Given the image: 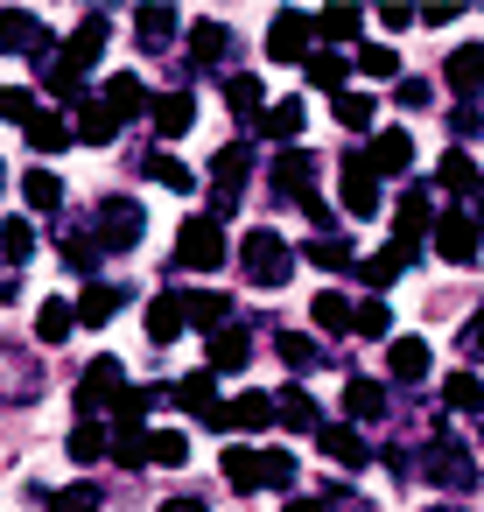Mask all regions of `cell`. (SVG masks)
Here are the masks:
<instances>
[{"mask_svg":"<svg viewBox=\"0 0 484 512\" xmlns=\"http://www.w3.org/2000/svg\"><path fill=\"white\" fill-rule=\"evenodd\" d=\"M0 50H8V57H36V50H43V29H36L29 8H8V15H0Z\"/></svg>","mask_w":484,"mask_h":512,"instance_id":"e0dca14e","label":"cell"},{"mask_svg":"<svg viewBox=\"0 0 484 512\" xmlns=\"http://www.w3.org/2000/svg\"><path fill=\"white\" fill-rule=\"evenodd\" d=\"M386 323H393L386 302H358V309H351V330H358V337H379V344H386Z\"/></svg>","mask_w":484,"mask_h":512,"instance_id":"f5cc1de1","label":"cell"},{"mask_svg":"<svg viewBox=\"0 0 484 512\" xmlns=\"http://www.w3.org/2000/svg\"><path fill=\"white\" fill-rule=\"evenodd\" d=\"M22 134H29V148H36V155H64V148H71V127H64L57 113H29V120H22Z\"/></svg>","mask_w":484,"mask_h":512,"instance_id":"44dd1931","label":"cell"},{"mask_svg":"<svg viewBox=\"0 0 484 512\" xmlns=\"http://www.w3.org/2000/svg\"><path fill=\"white\" fill-rule=\"evenodd\" d=\"M43 512H99V484H57V491H43Z\"/></svg>","mask_w":484,"mask_h":512,"instance_id":"836d02e7","label":"cell"},{"mask_svg":"<svg viewBox=\"0 0 484 512\" xmlns=\"http://www.w3.org/2000/svg\"><path fill=\"white\" fill-rule=\"evenodd\" d=\"M358 71H365V78H393V71H400L393 43H358Z\"/></svg>","mask_w":484,"mask_h":512,"instance_id":"c3c4849f","label":"cell"},{"mask_svg":"<svg viewBox=\"0 0 484 512\" xmlns=\"http://www.w3.org/2000/svg\"><path fill=\"white\" fill-rule=\"evenodd\" d=\"M274 421H288V428H302V435H316L323 421H316V400L302 393V386H288L281 400H274Z\"/></svg>","mask_w":484,"mask_h":512,"instance_id":"1f68e13d","label":"cell"},{"mask_svg":"<svg viewBox=\"0 0 484 512\" xmlns=\"http://www.w3.org/2000/svg\"><path fill=\"white\" fill-rule=\"evenodd\" d=\"M113 309H120V288H113V281H92V288L78 295V309H71V316H78V323H106Z\"/></svg>","mask_w":484,"mask_h":512,"instance_id":"e575fe53","label":"cell"},{"mask_svg":"<svg viewBox=\"0 0 484 512\" xmlns=\"http://www.w3.org/2000/svg\"><path fill=\"white\" fill-rule=\"evenodd\" d=\"M316 442H323V456H330V463H344V470H365V463H372V449L358 442V428H351V421L316 428Z\"/></svg>","mask_w":484,"mask_h":512,"instance_id":"2e32d148","label":"cell"},{"mask_svg":"<svg viewBox=\"0 0 484 512\" xmlns=\"http://www.w3.org/2000/svg\"><path fill=\"white\" fill-rule=\"evenodd\" d=\"M302 71H309V85H316V92H344V57H316V50H309V64H302Z\"/></svg>","mask_w":484,"mask_h":512,"instance_id":"681fc988","label":"cell"},{"mask_svg":"<svg viewBox=\"0 0 484 512\" xmlns=\"http://www.w3.org/2000/svg\"><path fill=\"white\" fill-rule=\"evenodd\" d=\"M274 197H295V204L316 197V155L309 148H281L274 155Z\"/></svg>","mask_w":484,"mask_h":512,"instance_id":"ba28073f","label":"cell"},{"mask_svg":"<svg viewBox=\"0 0 484 512\" xmlns=\"http://www.w3.org/2000/svg\"><path fill=\"white\" fill-rule=\"evenodd\" d=\"M148 337H155V344H176V337H183V302H176V295H155V302H148Z\"/></svg>","mask_w":484,"mask_h":512,"instance_id":"f546056e","label":"cell"},{"mask_svg":"<svg viewBox=\"0 0 484 512\" xmlns=\"http://www.w3.org/2000/svg\"><path fill=\"white\" fill-rule=\"evenodd\" d=\"M442 85H449L456 99H477V92H484V43H456L449 64H442Z\"/></svg>","mask_w":484,"mask_h":512,"instance_id":"30bf717a","label":"cell"},{"mask_svg":"<svg viewBox=\"0 0 484 512\" xmlns=\"http://www.w3.org/2000/svg\"><path fill=\"white\" fill-rule=\"evenodd\" d=\"M99 106H106L113 120H134V113H148V85H141L134 71H113L106 92H99Z\"/></svg>","mask_w":484,"mask_h":512,"instance_id":"9a60e30c","label":"cell"},{"mask_svg":"<svg viewBox=\"0 0 484 512\" xmlns=\"http://www.w3.org/2000/svg\"><path fill=\"white\" fill-rule=\"evenodd\" d=\"M141 176H148V183H162V190H190V169H183L176 155H162V148L141 162Z\"/></svg>","mask_w":484,"mask_h":512,"instance_id":"60d3db41","label":"cell"},{"mask_svg":"<svg viewBox=\"0 0 484 512\" xmlns=\"http://www.w3.org/2000/svg\"><path fill=\"white\" fill-rule=\"evenodd\" d=\"M246 169H253V148H246V141L218 148V162H211V197H218V225H225V211L239 204V183H246Z\"/></svg>","mask_w":484,"mask_h":512,"instance_id":"8992f818","label":"cell"},{"mask_svg":"<svg viewBox=\"0 0 484 512\" xmlns=\"http://www.w3.org/2000/svg\"><path fill=\"white\" fill-rule=\"evenodd\" d=\"M358 155H365V169H372V176H407V162H414V141H407L400 127H386V134H379L372 148H358Z\"/></svg>","mask_w":484,"mask_h":512,"instance_id":"7c38bea8","label":"cell"},{"mask_svg":"<svg viewBox=\"0 0 484 512\" xmlns=\"http://www.w3.org/2000/svg\"><path fill=\"white\" fill-rule=\"evenodd\" d=\"M225 43H232V36H225L218 22H197V29H190V64H197V71H218Z\"/></svg>","mask_w":484,"mask_h":512,"instance_id":"484cf974","label":"cell"},{"mask_svg":"<svg viewBox=\"0 0 484 512\" xmlns=\"http://www.w3.org/2000/svg\"><path fill=\"white\" fill-rule=\"evenodd\" d=\"M218 470H225V484H232V491H260V449H225V456H218Z\"/></svg>","mask_w":484,"mask_h":512,"instance_id":"d6a6232c","label":"cell"},{"mask_svg":"<svg viewBox=\"0 0 484 512\" xmlns=\"http://www.w3.org/2000/svg\"><path fill=\"white\" fill-rule=\"evenodd\" d=\"M386 372L393 379H428V344L421 337H393L386 344Z\"/></svg>","mask_w":484,"mask_h":512,"instance_id":"603a6c76","label":"cell"},{"mask_svg":"<svg viewBox=\"0 0 484 512\" xmlns=\"http://www.w3.org/2000/svg\"><path fill=\"white\" fill-rule=\"evenodd\" d=\"M309 43H316V22L302 8H281L274 29H267V57L274 64H309Z\"/></svg>","mask_w":484,"mask_h":512,"instance_id":"277c9868","label":"cell"},{"mask_svg":"<svg viewBox=\"0 0 484 512\" xmlns=\"http://www.w3.org/2000/svg\"><path fill=\"white\" fill-rule=\"evenodd\" d=\"M309 323H316L323 337H344V330H351V302H344L337 288H323V295H316V309H309Z\"/></svg>","mask_w":484,"mask_h":512,"instance_id":"f1b7e54d","label":"cell"},{"mask_svg":"<svg viewBox=\"0 0 484 512\" xmlns=\"http://www.w3.org/2000/svg\"><path fill=\"white\" fill-rule=\"evenodd\" d=\"M442 407L484 414V379H477V372H449V379H442Z\"/></svg>","mask_w":484,"mask_h":512,"instance_id":"4dcf8cb0","label":"cell"},{"mask_svg":"<svg viewBox=\"0 0 484 512\" xmlns=\"http://www.w3.org/2000/svg\"><path fill=\"white\" fill-rule=\"evenodd\" d=\"M0 190H8V169H0Z\"/></svg>","mask_w":484,"mask_h":512,"instance_id":"94428289","label":"cell"},{"mask_svg":"<svg viewBox=\"0 0 484 512\" xmlns=\"http://www.w3.org/2000/svg\"><path fill=\"white\" fill-rule=\"evenodd\" d=\"M477 442H484V421H477Z\"/></svg>","mask_w":484,"mask_h":512,"instance_id":"6125c7cd","label":"cell"},{"mask_svg":"<svg viewBox=\"0 0 484 512\" xmlns=\"http://www.w3.org/2000/svg\"><path fill=\"white\" fill-rule=\"evenodd\" d=\"M281 512H330V505H323V498H288Z\"/></svg>","mask_w":484,"mask_h":512,"instance_id":"6f0895ef","label":"cell"},{"mask_svg":"<svg viewBox=\"0 0 484 512\" xmlns=\"http://www.w3.org/2000/svg\"><path fill=\"white\" fill-rule=\"evenodd\" d=\"M337 120H344L351 134H365V127L379 120V106H372V92H337Z\"/></svg>","mask_w":484,"mask_h":512,"instance_id":"ab89813d","label":"cell"},{"mask_svg":"<svg viewBox=\"0 0 484 512\" xmlns=\"http://www.w3.org/2000/svg\"><path fill=\"white\" fill-rule=\"evenodd\" d=\"M64 449H71V463H99V456H106V428H99V421H78Z\"/></svg>","mask_w":484,"mask_h":512,"instance_id":"ee69618b","label":"cell"},{"mask_svg":"<svg viewBox=\"0 0 484 512\" xmlns=\"http://www.w3.org/2000/svg\"><path fill=\"white\" fill-rule=\"evenodd\" d=\"M428 470H435V477H449V484H470V456H463L456 442H435V456H428Z\"/></svg>","mask_w":484,"mask_h":512,"instance_id":"7dc6e473","label":"cell"},{"mask_svg":"<svg viewBox=\"0 0 484 512\" xmlns=\"http://www.w3.org/2000/svg\"><path fill=\"white\" fill-rule=\"evenodd\" d=\"M260 99H267V92H260V78H232V85H225V106H232V120H239V127H260V120H267V113H260Z\"/></svg>","mask_w":484,"mask_h":512,"instance_id":"d4e9b609","label":"cell"},{"mask_svg":"<svg viewBox=\"0 0 484 512\" xmlns=\"http://www.w3.org/2000/svg\"><path fill=\"white\" fill-rule=\"evenodd\" d=\"M36 113V92H22V85H0V120H29Z\"/></svg>","mask_w":484,"mask_h":512,"instance_id":"db71d44e","label":"cell"},{"mask_svg":"<svg viewBox=\"0 0 484 512\" xmlns=\"http://www.w3.org/2000/svg\"><path fill=\"white\" fill-rule=\"evenodd\" d=\"M71 330H78L71 302H43V309H36V337H43V344H64Z\"/></svg>","mask_w":484,"mask_h":512,"instance_id":"74e56055","label":"cell"},{"mask_svg":"<svg viewBox=\"0 0 484 512\" xmlns=\"http://www.w3.org/2000/svg\"><path fill=\"white\" fill-rule=\"evenodd\" d=\"M484 176H477V162L470 155H442V190H456V197H470Z\"/></svg>","mask_w":484,"mask_h":512,"instance_id":"bcb514c9","label":"cell"},{"mask_svg":"<svg viewBox=\"0 0 484 512\" xmlns=\"http://www.w3.org/2000/svg\"><path fill=\"white\" fill-rule=\"evenodd\" d=\"M260 134H267V141H274V134H281V141H295V134H302V106H295V99H288V106H274V113L260 120Z\"/></svg>","mask_w":484,"mask_h":512,"instance_id":"816d5d0a","label":"cell"},{"mask_svg":"<svg viewBox=\"0 0 484 512\" xmlns=\"http://www.w3.org/2000/svg\"><path fill=\"white\" fill-rule=\"evenodd\" d=\"M470 197H477V204H484V183H477V190H470ZM477 218H484V211H477Z\"/></svg>","mask_w":484,"mask_h":512,"instance_id":"91938a15","label":"cell"},{"mask_svg":"<svg viewBox=\"0 0 484 512\" xmlns=\"http://www.w3.org/2000/svg\"><path fill=\"white\" fill-rule=\"evenodd\" d=\"M162 512H211V505H204V498H190V491H183V498H169V505H162Z\"/></svg>","mask_w":484,"mask_h":512,"instance_id":"9f6ffc18","label":"cell"},{"mask_svg":"<svg viewBox=\"0 0 484 512\" xmlns=\"http://www.w3.org/2000/svg\"><path fill=\"white\" fill-rule=\"evenodd\" d=\"M246 358H253V337H246L239 323H225V330L211 337V372H239Z\"/></svg>","mask_w":484,"mask_h":512,"instance_id":"7402d4cb","label":"cell"},{"mask_svg":"<svg viewBox=\"0 0 484 512\" xmlns=\"http://www.w3.org/2000/svg\"><path fill=\"white\" fill-rule=\"evenodd\" d=\"M232 428H274V400H267V393H239V400L218 414V435H232Z\"/></svg>","mask_w":484,"mask_h":512,"instance_id":"d6986e66","label":"cell"},{"mask_svg":"<svg viewBox=\"0 0 484 512\" xmlns=\"http://www.w3.org/2000/svg\"><path fill=\"white\" fill-rule=\"evenodd\" d=\"M0 253H8V267H22V260L36 253V232H29V218H8V225H0Z\"/></svg>","mask_w":484,"mask_h":512,"instance_id":"f6af8a7d","label":"cell"},{"mask_svg":"<svg viewBox=\"0 0 484 512\" xmlns=\"http://www.w3.org/2000/svg\"><path fill=\"white\" fill-rule=\"evenodd\" d=\"M127 393V372H120V358H92L85 365V379H78V407H85V421L99 414V407H113Z\"/></svg>","mask_w":484,"mask_h":512,"instance_id":"52a82bcc","label":"cell"},{"mask_svg":"<svg viewBox=\"0 0 484 512\" xmlns=\"http://www.w3.org/2000/svg\"><path fill=\"white\" fill-rule=\"evenodd\" d=\"M113 134H120V120H113V113H106L99 99H78V141H92V148H106Z\"/></svg>","mask_w":484,"mask_h":512,"instance_id":"4316f807","label":"cell"},{"mask_svg":"<svg viewBox=\"0 0 484 512\" xmlns=\"http://www.w3.org/2000/svg\"><path fill=\"white\" fill-rule=\"evenodd\" d=\"M106 449H113V463H120V470H141V463H148V428H113V435H106Z\"/></svg>","mask_w":484,"mask_h":512,"instance_id":"d590c367","label":"cell"},{"mask_svg":"<svg viewBox=\"0 0 484 512\" xmlns=\"http://www.w3.org/2000/svg\"><path fill=\"white\" fill-rule=\"evenodd\" d=\"M337 176H344V211L351 218H379V176L365 169V155H344Z\"/></svg>","mask_w":484,"mask_h":512,"instance_id":"9c48e42d","label":"cell"},{"mask_svg":"<svg viewBox=\"0 0 484 512\" xmlns=\"http://www.w3.org/2000/svg\"><path fill=\"white\" fill-rule=\"evenodd\" d=\"M274 484H295V456L288 449H260V491H274Z\"/></svg>","mask_w":484,"mask_h":512,"instance_id":"f907efd6","label":"cell"},{"mask_svg":"<svg viewBox=\"0 0 484 512\" xmlns=\"http://www.w3.org/2000/svg\"><path fill=\"white\" fill-rule=\"evenodd\" d=\"M148 120H155L162 141H176V134L197 127V99H190V92H162V99H148Z\"/></svg>","mask_w":484,"mask_h":512,"instance_id":"8fae6325","label":"cell"},{"mask_svg":"<svg viewBox=\"0 0 484 512\" xmlns=\"http://www.w3.org/2000/svg\"><path fill=\"white\" fill-rule=\"evenodd\" d=\"M176 400H183L204 428H218V414H225V400H218V372H190V379H176Z\"/></svg>","mask_w":484,"mask_h":512,"instance_id":"5bb4252c","label":"cell"},{"mask_svg":"<svg viewBox=\"0 0 484 512\" xmlns=\"http://www.w3.org/2000/svg\"><path fill=\"white\" fill-rule=\"evenodd\" d=\"M344 414L351 421H379L386 414V386L379 379H344Z\"/></svg>","mask_w":484,"mask_h":512,"instance_id":"cb8c5ba5","label":"cell"},{"mask_svg":"<svg viewBox=\"0 0 484 512\" xmlns=\"http://www.w3.org/2000/svg\"><path fill=\"white\" fill-rule=\"evenodd\" d=\"M239 267H246V281H253V288H281V281L295 274V246H288L274 225H260V232H246Z\"/></svg>","mask_w":484,"mask_h":512,"instance_id":"6da1fadb","label":"cell"},{"mask_svg":"<svg viewBox=\"0 0 484 512\" xmlns=\"http://www.w3.org/2000/svg\"><path fill=\"white\" fill-rule=\"evenodd\" d=\"M225 225L211 218V211H197V218H183V232H176V267H197V274H211V267H225Z\"/></svg>","mask_w":484,"mask_h":512,"instance_id":"7a4b0ae2","label":"cell"},{"mask_svg":"<svg viewBox=\"0 0 484 512\" xmlns=\"http://www.w3.org/2000/svg\"><path fill=\"white\" fill-rule=\"evenodd\" d=\"M477 246H484V225H477L470 211H442V218H435V253H442L449 267H470Z\"/></svg>","mask_w":484,"mask_h":512,"instance_id":"5b68a950","label":"cell"},{"mask_svg":"<svg viewBox=\"0 0 484 512\" xmlns=\"http://www.w3.org/2000/svg\"><path fill=\"white\" fill-rule=\"evenodd\" d=\"M274 351H281L295 372H309V365H316V344H309V337H274Z\"/></svg>","mask_w":484,"mask_h":512,"instance_id":"11a10c76","label":"cell"},{"mask_svg":"<svg viewBox=\"0 0 484 512\" xmlns=\"http://www.w3.org/2000/svg\"><path fill=\"white\" fill-rule=\"evenodd\" d=\"M358 29H365L358 8H330V15H316V36H323V43H358Z\"/></svg>","mask_w":484,"mask_h":512,"instance_id":"8d00e7d4","label":"cell"},{"mask_svg":"<svg viewBox=\"0 0 484 512\" xmlns=\"http://www.w3.org/2000/svg\"><path fill=\"white\" fill-rule=\"evenodd\" d=\"M148 463H162V470H183V463H190V442H183L176 428H155V435H148Z\"/></svg>","mask_w":484,"mask_h":512,"instance_id":"f35d334b","label":"cell"},{"mask_svg":"<svg viewBox=\"0 0 484 512\" xmlns=\"http://www.w3.org/2000/svg\"><path fill=\"white\" fill-rule=\"evenodd\" d=\"M309 260H316L323 274H337V267H351V239H337V232H316V239H309Z\"/></svg>","mask_w":484,"mask_h":512,"instance_id":"7bdbcfd3","label":"cell"},{"mask_svg":"<svg viewBox=\"0 0 484 512\" xmlns=\"http://www.w3.org/2000/svg\"><path fill=\"white\" fill-rule=\"evenodd\" d=\"M134 29H141V50H169L176 43V8H134Z\"/></svg>","mask_w":484,"mask_h":512,"instance_id":"ffe728a7","label":"cell"},{"mask_svg":"<svg viewBox=\"0 0 484 512\" xmlns=\"http://www.w3.org/2000/svg\"><path fill=\"white\" fill-rule=\"evenodd\" d=\"M421 232H428V190H407V197H400V232H393V246L414 260V253H421Z\"/></svg>","mask_w":484,"mask_h":512,"instance_id":"ac0fdd59","label":"cell"},{"mask_svg":"<svg viewBox=\"0 0 484 512\" xmlns=\"http://www.w3.org/2000/svg\"><path fill=\"white\" fill-rule=\"evenodd\" d=\"M141 232H148V211H141L134 197H106V204H99V218H92V239H99L106 253L141 246Z\"/></svg>","mask_w":484,"mask_h":512,"instance_id":"3957f363","label":"cell"},{"mask_svg":"<svg viewBox=\"0 0 484 512\" xmlns=\"http://www.w3.org/2000/svg\"><path fill=\"white\" fill-rule=\"evenodd\" d=\"M22 197H29L36 211H57V204H64V183H57L50 169H29V176H22Z\"/></svg>","mask_w":484,"mask_h":512,"instance_id":"b9f144b4","label":"cell"},{"mask_svg":"<svg viewBox=\"0 0 484 512\" xmlns=\"http://www.w3.org/2000/svg\"><path fill=\"white\" fill-rule=\"evenodd\" d=\"M358 274H365L372 288H393V281L407 274V253H400V246H379V253H365V260H358Z\"/></svg>","mask_w":484,"mask_h":512,"instance_id":"83f0119b","label":"cell"},{"mask_svg":"<svg viewBox=\"0 0 484 512\" xmlns=\"http://www.w3.org/2000/svg\"><path fill=\"white\" fill-rule=\"evenodd\" d=\"M463 344H470V351H484V309H477V323L463 330Z\"/></svg>","mask_w":484,"mask_h":512,"instance_id":"680465c9","label":"cell"},{"mask_svg":"<svg viewBox=\"0 0 484 512\" xmlns=\"http://www.w3.org/2000/svg\"><path fill=\"white\" fill-rule=\"evenodd\" d=\"M176 302H183V316H190L204 337H218V330L232 323V295H225V288H197V295H176Z\"/></svg>","mask_w":484,"mask_h":512,"instance_id":"4fadbf2b","label":"cell"}]
</instances>
